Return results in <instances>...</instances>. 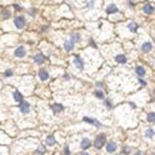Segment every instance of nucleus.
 <instances>
[{
	"label": "nucleus",
	"instance_id": "nucleus-1",
	"mask_svg": "<svg viewBox=\"0 0 155 155\" xmlns=\"http://www.w3.org/2000/svg\"><path fill=\"white\" fill-rule=\"evenodd\" d=\"M106 142H107V136H106L104 133H100V135L96 137L94 145H95L96 149H101L103 145H106Z\"/></svg>",
	"mask_w": 155,
	"mask_h": 155
},
{
	"label": "nucleus",
	"instance_id": "nucleus-2",
	"mask_svg": "<svg viewBox=\"0 0 155 155\" xmlns=\"http://www.w3.org/2000/svg\"><path fill=\"white\" fill-rule=\"evenodd\" d=\"M13 23H15V27H16L17 29H23V28L25 27L27 21H25V17H23V16H17V17L13 19Z\"/></svg>",
	"mask_w": 155,
	"mask_h": 155
},
{
	"label": "nucleus",
	"instance_id": "nucleus-3",
	"mask_svg": "<svg viewBox=\"0 0 155 155\" xmlns=\"http://www.w3.org/2000/svg\"><path fill=\"white\" fill-rule=\"evenodd\" d=\"M73 62H74L75 67H76L79 70H82V69H84L85 64H84V61H82V58H81L80 56H74V58H73Z\"/></svg>",
	"mask_w": 155,
	"mask_h": 155
},
{
	"label": "nucleus",
	"instance_id": "nucleus-4",
	"mask_svg": "<svg viewBox=\"0 0 155 155\" xmlns=\"http://www.w3.org/2000/svg\"><path fill=\"white\" fill-rule=\"evenodd\" d=\"M142 11H143L145 15H153V13L155 12V7H154L151 4L147 3V4H144V5L142 6Z\"/></svg>",
	"mask_w": 155,
	"mask_h": 155
},
{
	"label": "nucleus",
	"instance_id": "nucleus-5",
	"mask_svg": "<svg viewBox=\"0 0 155 155\" xmlns=\"http://www.w3.org/2000/svg\"><path fill=\"white\" fill-rule=\"evenodd\" d=\"M18 108H19V110H21L22 114H28V113L30 112V106H29V103H28V102H24V101L19 102Z\"/></svg>",
	"mask_w": 155,
	"mask_h": 155
},
{
	"label": "nucleus",
	"instance_id": "nucleus-6",
	"mask_svg": "<svg viewBox=\"0 0 155 155\" xmlns=\"http://www.w3.org/2000/svg\"><path fill=\"white\" fill-rule=\"evenodd\" d=\"M33 59H34V62H35L37 64H43V63H45L46 57H45L43 53H37V55L33 57Z\"/></svg>",
	"mask_w": 155,
	"mask_h": 155
},
{
	"label": "nucleus",
	"instance_id": "nucleus-7",
	"mask_svg": "<svg viewBox=\"0 0 155 155\" xmlns=\"http://www.w3.org/2000/svg\"><path fill=\"white\" fill-rule=\"evenodd\" d=\"M74 45H75V43L72 39H67L64 41V44H63V47H64L66 51H72L74 49Z\"/></svg>",
	"mask_w": 155,
	"mask_h": 155
},
{
	"label": "nucleus",
	"instance_id": "nucleus-8",
	"mask_svg": "<svg viewBox=\"0 0 155 155\" xmlns=\"http://www.w3.org/2000/svg\"><path fill=\"white\" fill-rule=\"evenodd\" d=\"M39 78H40L41 81H45V80H47V79L50 78V74H49V72H47L46 69L41 68V69L39 70Z\"/></svg>",
	"mask_w": 155,
	"mask_h": 155
},
{
	"label": "nucleus",
	"instance_id": "nucleus-9",
	"mask_svg": "<svg viewBox=\"0 0 155 155\" xmlns=\"http://www.w3.org/2000/svg\"><path fill=\"white\" fill-rule=\"evenodd\" d=\"M85 122H87V124H92V125H95L96 127H101L102 126V124L100 122V121H97L96 119H91V118H84L82 119Z\"/></svg>",
	"mask_w": 155,
	"mask_h": 155
},
{
	"label": "nucleus",
	"instance_id": "nucleus-10",
	"mask_svg": "<svg viewBox=\"0 0 155 155\" xmlns=\"http://www.w3.org/2000/svg\"><path fill=\"white\" fill-rule=\"evenodd\" d=\"M106 12H107L108 15H110V13H116V12H119V9H118V6H116L115 4H110V5L107 6Z\"/></svg>",
	"mask_w": 155,
	"mask_h": 155
},
{
	"label": "nucleus",
	"instance_id": "nucleus-11",
	"mask_svg": "<svg viewBox=\"0 0 155 155\" xmlns=\"http://www.w3.org/2000/svg\"><path fill=\"white\" fill-rule=\"evenodd\" d=\"M15 56H16V57H18V58L24 57V56H25V49H24L23 46L17 47V49H16V51H15Z\"/></svg>",
	"mask_w": 155,
	"mask_h": 155
},
{
	"label": "nucleus",
	"instance_id": "nucleus-12",
	"mask_svg": "<svg viewBox=\"0 0 155 155\" xmlns=\"http://www.w3.org/2000/svg\"><path fill=\"white\" fill-rule=\"evenodd\" d=\"M106 148H107V151H108V153H114V151H116L118 145H116L115 142H109V143H107Z\"/></svg>",
	"mask_w": 155,
	"mask_h": 155
},
{
	"label": "nucleus",
	"instance_id": "nucleus-13",
	"mask_svg": "<svg viewBox=\"0 0 155 155\" xmlns=\"http://www.w3.org/2000/svg\"><path fill=\"white\" fill-rule=\"evenodd\" d=\"M51 109L53 110V113H61V112H63L64 110V107L62 106V104H59V103H55V104H52L51 106Z\"/></svg>",
	"mask_w": 155,
	"mask_h": 155
},
{
	"label": "nucleus",
	"instance_id": "nucleus-14",
	"mask_svg": "<svg viewBox=\"0 0 155 155\" xmlns=\"http://www.w3.org/2000/svg\"><path fill=\"white\" fill-rule=\"evenodd\" d=\"M142 51L144 52V53H148V52H150L151 51V49H153V44L150 43V41H147V43H144L143 45H142Z\"/></svg>",
	"mask_w": 155,
	"mask_h": 155
},
{
	"label": "nucleus",
	"instance_id": "nucleus-15",
	"mask_svg": "<svg viewBox=\"0 0 155 155\" xmlns=\"http://www.w3.org/2000/svg\"><path fill=\"white\" fill-rule=\"evenodd\" d=\"M91 145H92V143H91V141H90L88 138H84V139L81 141V143H80V147H81V149H84V150L88 149Z\"/></svg>",
	"mask_w": 155,
	"mask_h": 155
},
{
	"label": "nucleus",
	"instance_id": "nucleus-16",
	"mask_svg": "<svg viewBox=\"0 0 155 155\" xmlns=\"http://www.w3.org/2000/svg\"><path fill=\"white\" fill-rule=\"evenodd\" d=\"M115 61L118 62V63H126L127 58H126L125 55H118V56L115 57Z\"/></svg>",
	"mask_w": 155,
	"mask_h": 155
},
{
	"label": "nucleus",
	"instance_id": "nucleus-17",
	"mask_svg": "<svg viewBox=\"0 0 155 155\" xmlns=\"http://www.w3.org/2000/svg\"><path fill=\"white\" fill-rule=\"evenodd\" d=\"M80 33H78V32H73L72 34H70V39L74 41V43H79L80 41Z\"/></svg>",
	"mask_w": 155,
	"mask_h": 155
},
{
	"label": "nucleus",
	"instance_id": "nucleus-18",
	"mask_svg": "<svg viewBox=\"0 0 155 155\" xmlns=\"http://www.w3.org/2000/svg\"><path fill=\"white\" fill-rule=\"evenodd\" d=\"M136 73H137V75H138V76H141V78H142V76H144V75H145V69H144L142 66H137V67H136Z\"/></svg>",
	"mask_w": 155,
	"mask_h": 155
},
{
	"label": "nucleus",
	"instance_id": "nucleus-19",
	"mask_svg": "<svg viewBox=\"0 0 155 155\" xmlns=\"http://www.w3.org/2000/svg\"><path fill=\"white\" fill-rule=\"evenodd\" d=\"M13 98H15V101H17V102H22L23 101V96H22V94L19 91H15L13 92Z\"/></svg>",
	"mask_w": 155,
	"mask_h": 155
},
{
	"label": "nucleus",
	"instance_id": "nucleus-20",
	"mask_svg": "<svg viewBox=\"0 0 155 155\" xmlns=\"http://www.w3.org/2000/svg\"><path fill=\"white\" fill-rule=\"evenodd\" d=\"M129 29L131 30L132 33H136L137 29H138V24L136 22H131V23H129Z\"/></svg>",
	"mask_w": 155,
	"mask_h": 155
},
{
	"label": "nucleus",
	"instance_id": "nucleus-21",
	"mask_svg": "<svg viewBox=\"0 0 155 155\" xmlns=\"http://www.w3.org/2000/svg\"><path fill=\"white\" fill-rule=\"evenodd\" d=\"M10 16H11L10 10H3V11H1V18H3V19H9Z\"/></svg>",
	"mask_w": 155,
	"mask_h": 155
},
{
	"label": "nucleus",
	"instance_id": "nucleus-22",
	"mask_svg": "<svg viewBox=\"0 0 155 155\" xmlns=\"http://www.w3.org/2000/svg\"><path fill=\"white\" fill-rule=\"evenodd\" d=\"M55 143H56L55 137H53V136H47V138H46V144H47L49 147H51V145H53Z\"/></svg>",
	"mask_w": 155,
	"mask_h": 155
},
{
	"label": "nucleus",
	"instance_id": "nucleus-23",
	"mask_svg": "<svg viewBox=\"0 0 155 155\" xmlns=\"http://www.w3.org/2000/svg\"><path fill=\"white\" fill-rule=\"evenodd\" d=\"M147 120H148V122H150V124H154L155 122V113H149L148 114V116H147Z\"/></svg>",
	"mask_w": 155,
	"mask_h": 155
},
{
	"label": "nucleus",
	"instance_id": "nucleus-24",
	"mask_svg": "<svg viewBox=\"0 0 155 155\" xmlns=\"http://www.w3.org/2000/svg\"><path fill=\"white\" fill-rule=\"evenodd\" d=\"M94 7H95V0H87L86 9L87 10H91V9H94Z\"/></svg>",
	"mask_w": 155,
	"mask_h": 155
},
{
	"label": "nucleus",
	"instance_id": "nucleus-25",
	"mask_svg": "<svg viewBox=\"0 0 155 155\" xmlns=\"http://www.w3.org/2000/svg\"><path fill=\"white\" fill-rule=\"evenodd\" d=\"M95 96H96L97 98H100V100H103V98H104V94H103L102 91H100V90L95 91Z\"/></svg>",
	"mask_w": 155,
	"mask_h": 155
},
{
	"label": "nucleus",
	"instance_id": "nucleus-26",
	"mask_svg": "<svg viewBox=\"0 0 155 155\" xmlns=\"http://www.w3.org/2000/svg\"><path fill=\"white\" fill-rule=\"evenodd\" d=\"M145 136H147L148 138H151V137L154 136V130H153V129L147 130V131H145Z\"/></svg>",
	"mask_w": 155,
	"mask_h": 155
},
{
	"label": "nucleus",
	"instance_id": "nucleus-27",
	"mask_svg": "<svg viewBox=\"0 0 155 155\" xmlns=\"http://www.w3.org/2000/svg\"><path fill=\"white\" fill-rule=\"evenodd\" d=\"M12 74H13V70H12V69H7V70L5 72V76H6V78L12 76Z\"/></svg>",
	"mask_w": 155,
	"mask_h": 155
},
{
	"label": "nucleus",
	"instance_id": "nucleus-28",
	"mask_svg": "<svg viewBox=\"0 0 155 155\" xmlns=\"http://www.w3.org/2000/svg\"><path fill=\"white\" fill-rule=\"evenodd\" d=\"M122 154H125V155L130 154V148H129V147H125V148L122 149Z\"/></svg>",
	"mask_w": 155,
	"mask_h": 155
},
{
	"label": "nucleus",
	"instance_id": "nucleus-29",
	"mask_svg": "<svg viewBox=\"0 0 155 155\" xmlns=\"http://www.w3.org/2000/svg\"><path fill=\"white\" fill-rule=\"evenodd\" d=\"M64 155H70V149H69L68 145L64 147Z\"/></svg>",
	"mask_w": 155,
	"mask_h": 155
},
{
	"label": "nucleus",
	"instance_id": "nucleus-30",
	"mask_svg": "<svg viewBox=\"0 0 155 155\" xmlns=\"http://www.w3.org/2000/svg\"><path fill=\"white\" fill-rule=\"evenodd\" d=\"M29 15H30V16H35V15H37V9H34V7H33V9H30Z\"/></svg>",
	"mask_w": 155,
	"mask_h": 155
},
{
	"label": "nucleus",
	"instance_id": "nucleus-31",
	"mask_svg": "<svg viewBox=\"0 0 155 155\" xmlns=\"http://www.w3.org/2000/svg\"><path fill=\"white\" fill-rule=\"evenodd\" d=\"M37 151H38L39 154H44V153H45V148H44V147H39V148L37 149Z\"/></svg>",
	"mask_w": 155,
	"mask_h": 155
},
{
	"label": "nucleus",
	"instance_id": "nucleus-32",
	"mask_svg": "<svg viewBox=\"0 0 155 155\" xmlns=\"http://www.w3.org/2000/svg\"><path fill=\"white\" fill-rule=\"evenodd\" d=\"M106 106H107V108H108V109H110V108H112V103H110V101H106Z\"/></svg>",
	"mask_w": 155,
	"mask_h": 155
},
{
	"label": "nucleus",
	"instance_id": "nucleus-33",
	"mask_svg": "<svg viewBox=\"0 0 155 155\" xmlns=\"http://www.w3.org/2000/svg\"><path fill=\"white\" fill-rule=\"evenodd\" d=\"M64 80H70V75L69 74H64Z\"/></svg>",
	"mask_w": 155,
	"mask_h": 155
},
{
	"label": "nucleus",
	"instance_id": "nucleus-34",
	"mask_svg": "<svg viewBox=\"0 0 155 155\" xmlns=\"http://www.w3.org/2000/svg\"><path fill=\"white\" fill-rule=\"evenodd\" d=\"M13 7H15V9L17 10V11H21V10H22V7H21V6H18V5H15Z\"/></svg>",
	"mask_w": 155,
	"mask_h": 155
},
{
	"label": "nucleus",
	"instance_id": "nucleus-35",
	"mask_svg": "<svg viewBox=\"0 0 155 155\" xmlns=\"http://www.w3.org/2000/svg\"><path fill=\"white\" fill-rule=\"evenodd\" d=\"M90 44H91V45H92V46H95V43H94V40H92V39H91V40H90Z\"/></svg>",
	"mask_w": 155,
	"mask_h": 155
},
{
	"label": "nucleus",
	"instance_id": "nucleus-36",
	"mask_svg": "<svg viewBox=\"0 0 155 155\" xmlns=\"http://www.w3.org/2000/svg\"><path fill=\"white\" fill-rule=\"evenodd\" d=\"M136 155H143V153H142V151H137Z\"/></svg>",
	"mask_w": 155,
	"mask_h": 155
},
{
	"label": "nucleus",
	"instance_id": "nucleus-37",
	"mask_svg": "<svg viewBox=\"0 0 155 155\" xmlns=\"http://www.w3.org/2000/svg\"><path fill=\"white\" fill-rule=\"evenodd\" d=\"M80 155H90V154H87V153H81Z\"/></svg>",
	"mask_w": 155,
	"mask_h": 155
},
{
	"label": "nucleus",
	"instance_id": "nucleus-38",
	"mask_svg": "<svg viewBox=\"0 0 155 155\" xmlns=\"http://www.w3.org/2000/svg\"><path fill=\"white\" fill-rule=\"evenodd\" d=\"M131 1H133V3H136V1H137V0H131Z\"/></svg>",
	"mask_w": 155,
	"mask_h": 155
},
{
	"label": "nucleus",
	"instance_id": "nucleus-39",
	"mask_svg": "<svg viewBox=\"0 0 155 155\" xmlns=\"http://www.w3.org/2000/svg\"><path fill=\"white\" fill-rule=\"evenodd\" d=\"M151 155H155V153H154V154H151Z\"/></svg>",
	"mask_w": 155,
	"mask_h": 155
}]
</instances>
